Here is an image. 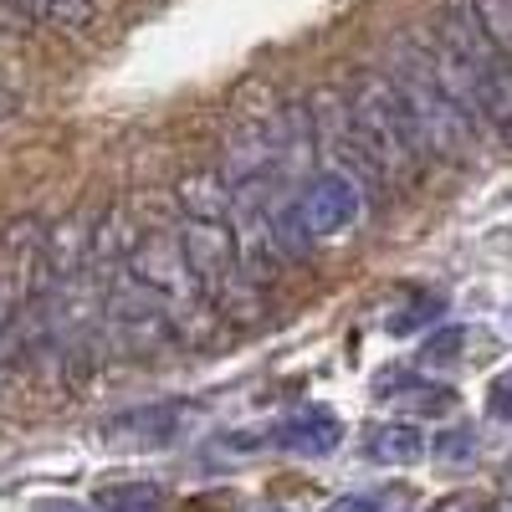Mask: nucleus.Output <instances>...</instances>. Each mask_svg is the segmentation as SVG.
<instances>
[{"mask_svg": "<svg viewBox=\"0 0 512 512\" xmlns=\"http://www.w3.org/2000/svg\"><path fill=\"white\" fill-rule=\"evenodd\" d=\"M344 108H349V118H354V128H359L364 149L374 154L379 175L410 180L425 149H420V134H415L410 108H405V98H400L395 82H390V77H374V72H359Z\"/></svg>", "mask_w": 512, "mask_h": 512, "instance_id": "nucleus-1", "label": "nucleus"}, {"mask_svg": "<svg viewBox=\"0 0 512 512\" xmlns=\"http://www.w3.org/2000/svg\"><path fill=\"white\" fill-rule=\"evenodd\" d=\"M395 88L410 108V123L420 134V149L436 154V159H461L466 144H472V113H466L451 93L441 72L431 67V57L400 47V72H395Z\"/></svg>", "mask_w": 512, "mask_h": 512, "instance_id": "nucleus-2", "label": "nucleus"}, {"mask_svg": "<svg viewBox=\"0 0 512 512\" xmlns=\"http://www.w3.org/2000/svg\"><path fill=\"white\" fill-rule=\"evenodd\" d=\"M180 251H185V267L200 287L210 292H226L231 277H236V236L226 226L221 210H190L185 216V236H180Z\"/></svg>", "mask_w": 512, "mask_h": 512, "instance_id": "nucleus-3", "label": "nucleus"}, {"mask_svg": "<svg viewBox=\"0 0 512 512\" xmlns=\"http://www.w3.org/2000/svg\"><path fill=\"white\" fill-rule=\"evenodd\" d=\"M359 210H364L359 185L344 175V169H333V175H318L303 190V200L292 205V216H297V226H303V236H338V231H349L359 221Z\"/></svg>", "mask_w": 512, "mask_h": 512, "instance_id": "nucleus-4", "label": "nucleus"}, {"mask_svg": "<svg viewBox=\"0 0 512 512\" xmlns=\"http://www.w3.org/2000/svg\"><path fill=\"white\" fill-rule=\"evenodd\" d=\"M277 441L297 456H328V451H338V441H344V420H338L333 410H303V415H292L282 425Z\"/></svg>", "mask_w": 512, "mask_h": 512, "instance_id": "nucleus-5", "label": "nucleus"}, {"mask_svg": "<svg viewBox=\"0 0 512 512\" xmlns=\"http://www.w3.org/2000/svg\"><path fill=\"white\" fill-rule=\"evenodd\" d=\"M364 456L379 461V466H410V461L425 456V436L415 431V425H400V420L374 425L369 441H364Z\"/></svg>", "mask_w": 512, "mask_h": 512, "instance_id": "nucleus-6", "label": "nucleus"}, {"mask_svg": "<svg viewBox=\"0 0 512 512\" xmlns=\"http://www.w3.org/2000/svg\"><path fill=\"white\" fill-rule=\"evenodd\" d=\"M36 11L47 16V21H57V26H67V31H82V26L98 16L93 0H36Z\"/></svg>", "mask_w": 512, "mask_h": 512, "instance_id": "nucleus-7", "label": "nucleus"}, {"mask_svg": "<svg viewBox=\"0 0 512 512\" xmlns=\"http://www.w3.org/2000/svg\"><path fill=\"white\" fill-rule=\"evenodd\" d=\"M98 502L108 512H154L159 507V487H123V492H103Z\"/></svg>", "mask_w": 512, "mask_h": 512, "instance_id": "nucleus-8", "label": "nucleus"}, {"mask_svg": "<svg viewBox=\"0 0 512 512\" xmlns=\"http://www.w3.org/2000/svg\"><path fill=\"white\" fill-rule=\"evenodd\" d=\"M466 344V328H441V338H431V344L420 349V359L425 364H436V359H451L456 349Z\"/></svg>", "mask_w": 512, "mask_h": 512, "instance_id": "nucleus-9", "label": "nucleus"}, {"mask_svg": "<svg viewBox=\"0 0 512 512\" xmlns=\"http://www.w3.org/2000/svg\"><path fill=\"white\" fill-rule=\"evenodd\" d=\"M431 512H492V497H482V492H451V497H436Z\"/></svg>", "mask_w": 512, "mask_h": 512, "instance_id": "nucleus-10", "label": "nucleus"}, {"mask_svg": "<svg viewBox=\"0 0 512 512\" xmlns=\"http://www.w3.org/2000/svg\"><path fill=\"white\" fill-rule=\"evenodd\" d=\"M487 410H492L497 420H512V369H502V374L492 379V395H487Z\"/></svg>", "mask_w": 512, "mask_h": 512, "instance_id": "nucleus-11", "label": "nucleus"}, {"mask_svg": "<svg viewBox=\"0 0 512 512\" xmlns=\"http://www.w3.org/2000/svg\"><path fill=\"white\" fill-rule=\"evenodd\" d=\"M436 313H441V297H425V303H415L410 313H400V318H395L390 328H395V333H410L415 323H425V318H436Z\"/></svg>", "mask_w": 512, "mask_h": 512, "instance_id": "nucleus-12", "label": "nucleus"}, {"mask_svg": "<svg viewBox=\"0 0 512 512\" xmlns=\"http://www.w3.org/2000/svg\"><path fill=\"white\" fill-rule=\"evenodd\" d=\"M328 512H379V497H364V492L359 497H338Z\"/></svg>", "mask_w": 512, "mask_h": 512, "instance_id": "nucleus-13", "label": "nucleus"}, {"mask_svg": "<svg viewBox=\"0 0 512 512\" xmlns=\"http://www.w3.org/2000/svg\"><path fill=\"white\" fill-rule=\"evenodd\" d=\"M31 512H88L82 502H72V497H52V502H36Z\"/></svg>", "mask_w": 512, "mask_h": 512, "instance_id": "nucleus-14", "label": "nucleus"}, {"mask_svg": "<svg viewBox=\"0 0 512 512\" xmlns=\"http://www.w3.org/2000/svg\"><path fill=\"white\" fill-rule=\"evenodd\" d=\"M497 52H502V57H507V62H512V36H507V41H502V47H497Z\"/></svg>", "mask_w": 512, "mask_h": 512, "instance_id": "nucleus-15", "label": "nucleus"}, {"mask_svg": "<svg viewBox=\"0 0 512 512\" xmlns=\"http://www.w3.org/2000/svg\"><path fill=\"white\" fill-rule=\"evenodd\" d=\"M262 512H282V507H262Z\"/></svg>", "mask_w": 512, "mask_h": 512, "instance_id": "nucleus-16", "label": "nucleus"}]
</instances>
